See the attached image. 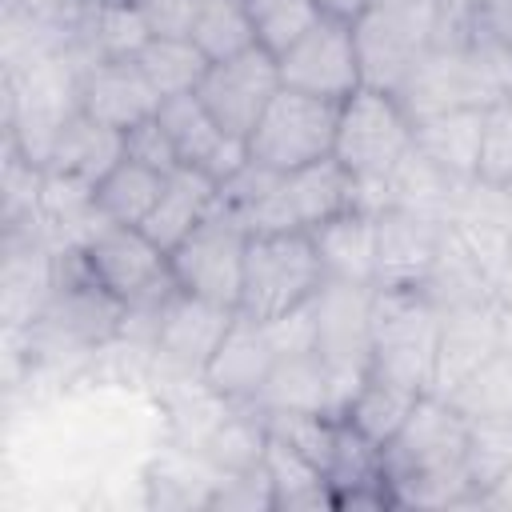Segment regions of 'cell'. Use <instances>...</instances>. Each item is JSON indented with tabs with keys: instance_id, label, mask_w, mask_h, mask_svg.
I'll use <instances>...</instances> for the list:
<instances>
[{
	"instance_id": "30",
	"label": "cell",
	"mask_w": 512,
	"mask_h": 512,
	"mask_svg": "<svg viewBox=\"0 0 512 512\" xmlns=\"http://www.w3.org/2000/svg\"><path fill=\"white\" fill-rule=\"evenodd\" d=\"M512 468V416L468 420V480L476 500Z\"/></svg>"
},
{
	"instance_id": "26",
	"label": "cell",
	"mask_w": 512,
	"mask_h": 512,
	"mask_svg": "<svg viewBox=\"0 0 512 512\" xmlns=\"http://www.w3.org/2000/svg\"><path fill=\"white\" fill-rule=\"evenodd\" d=\"M136 64L148 76V84L160 92V100H168V96L196 92L212 60L192 44V36H152L136 52Z\"/></svg>"
},
{
	"instance_id": "32",
	"label": "cell",
	"mask_w": 512,
	"mask_h": 512,
	"mask_svg": "<svg viewBox=\"0 0 512 512\" xmlns=\"http://www.w3.org/2000/svg\"><path fill=\"white\" fill-rule=\"evenodd\" d=\"M124 156H132V160H140V164H148L156 172H176L180 168L176 144L164 132L160 116H148L144 124H136V128L124 132Z\"/></svg>"
},
{
	"instance_id": "11",
	"label": "cell",
	"mask_w": 512,
	"mask_h": 512,
	"mask_svg": "<svg viewBox=\"0 0 512 512\" xmlns=\"http://www.w3.org/2000/svg\"><path fill=\"white\" fill-rule=\"evenodd\" d=\"M280 80H284V88L344 104L356 88H364L352 24L324 16L304 40H296L280 56Z\"/></svg>"
},
{
	"instance_id": "28",
	"label": "cell",
	"mask_w": 512,
	"mask_h": 512,
	"mask_svg": "<svg viewBox=\"0 0 512 512\" xmlns=\"http://www.w3.org/2000/svg\"><path fill=\"white\" fill-rule=\"evenodd\" d=\"M188 36L208 60H224L256 44L244 0H196Z\"/></svg>"
},
{
	"instance_id": "33",
	"label": "cell",
	"mask_w": 512,
	"mask_h": 512,
	"mask_svg": "<svg viewBox=\"0 0 512 512\" xmlns=\"http://www.w3.org/2000/svg\"><path fill=\"white\" fill-rule=\"evenodd\" d=\"M472 40L512 56V0H468Z\"/></svg>"
},
{
	"instance_id": "1",
	"label": "cell",
	"mask_w": 512,
	"mask_h": 512,
	"mask_svg": "<svg viewBox=\"0 0 512 512\" xmlns=\"http://www.w3.org/2000/svg\"><path fill=\"white\" fill-rule=\"evenodd\" d=\"M380 476L392 504H480L468 480V420L444 396H420L380 448Z\"/></svg>"
},
{
	"instance_id": "25",
	"label": "cell",
	"mask_w": 512,
	"mask_h": 512,
	"mask_svg": "<svg viewBox=\"0 0 512 512\" xmlns=\"http://www.w3.org/2000/svg\"><path fill=\"white\" fill-rule=\"evenodd\" d=\"M264 476L272 484L276 508H336L328 476L308 456H300L296 448L276 440L272 432H268V448H264Z\"/></svg>"
},
{
	"instance_id": "21",
	"label": "cell",
	"mask_w": 512,
	"mask_h": 512,
	"mask_svg": "<svg viewBox=\"0 0 512 512\" xmlns=\"http://www.w3.org/2000/svg\"><path fill=\"white\" fill-rule=\"evenodd\" d=\"M124 156V132L92 120L88 112H68L64 124L56 128V140L48 148L44 168L52 172H68V176H84V180H100L116 160Z\"/></svg>"
},
{
	"instance_id": "12",
	"label": "cell",
	"mask_w": 512,
	"mask_h": 512,
	"mask_svg": "<svg viewBox=\"0 0 512 512\" xmlns=\"http://www.w3.org/2000/svg\"><path fill=\"white\" fill-rule=\"evenodd\" d=\"M448 236V220L416 208L388 204L376 212V288H424L440 248Z\"/></svg>"
},
{
	"instance_id": "23",
	"label": "cell",
	"mask_w": 512,
	"mask_h": 512,
	"mask_svg": "<svg viewBox=\"0 0 512 512\" xmlns=\"http://www.w3.org/2000/svg\"><path fill=\"white\" fill-rule=\"evenodd\" d=\"M168 172H156L132 156H120L100 180H96V212L108 224H132L140 228L148 220V212L156 208L160 192H164Z\"/></svg>"
},
{
	"instance_id": "35",
	"label": "cell",
	"mask_w": 512,
	"mask_h": 512,
	"mask_svg": "<svg viewBox=\"0 0 512 512\" xmlns=\"http://www.w3.org/2000/svg\"><path fill=\"white\" fill-rule=\"evenodd\" d=\"M132 4L144 12L152 36H188L196 0H132Z\"/></svg>"
},
{
	"instance_id": "15",
	"label": "cell",
	"mask_w": 512,
	"mask_h": 512,
	"mask_svg": "<svg viewBox=\"0 0 512 512\" xmlns=\"http://www.w3.org/2000/svg\"><path fill=\"white\" fill-rule=\"evenodd\" d=\"M76 108L116 132H128L160 112V92L148 84L136 56H104L80 72Z\"/></svg>"
},
{
	"instance_id": "27",
	"label": "cell",
	"mask_w": 512,
	"mask_h": 512,
	"mask_svg": "<svg viewBox=\"0 0 512 512\" xmlns=\"http://www.w3.org/2000/svg\"><path fill=\"white\" fill-rule=\"evenodd\" d=\"M464 420H496L512 416V348H496L476 372H468L444 396Z\"/></svg>"
},
{
	"instance_id": "10",
	"label": "cell",
	"mask_w": 512,
	"mask_h": 512,
	"mask_svg": "<svg viewBox=\"0 0 512 512\" xmlns=\"http://www.w3.org/2000/svg\"><path fill=\"white\" fill-rule=\"evenodd\" d=\"M280 88H284L280 60L272 52H264L260 44H252L236 56L212 60L204 80L196 84V96L224 132L248 140L256 120L264 116V108L272 104V96Z\"/></svg>"
},
{
	"instance_id": "19",
	"label": "cell",
	"mask_w": 512,
	"mask_h": 512,
	"mask_svg": "<svg viewBox=\"0 0 512 512\" xmlns=\"http://www.w3.org/2000/svg\"><path fill=\"white\" fill-rule=\"evenodd\" d=\"M220 208V184L188 164H180L176 172H168L164 192L156 200V208L148 212V220L140 224L164 252H172L192 228H200L212 212Z\"/></svg>"
},
{
	"instance_id": "4",
	"label": "cell",
	"mask_w": 512,
	"mask_h": 512,
	"mask_svg": "<svg viewBox=\"0 0 512 512\" xmlns=\"http://www.w3.org/2000/svg\"><path fill=\"white\" fill-rule=\"evenodd\" d=\"M396 100L412 120L452 108H488L504 100V52H492L476 40L436 44L400 84Z\"/></svg>"
},
{
	"instance_id": "16",
	"label": "cell",
	"mask_w": 512,
	"mask_h": 512,
	"mask_svg": "<svg viewBox=\"0 0 512 512\" xmlns=\"http://www.w3.org/2000/svg\"><path fill=\"white\" fill-rule=\"evenodd\" d=\"M156 116H160L164 132L172 136L180 164H188V168L212 176L216 184L228 180V176L248 160V140L224 132V128L212 120V112L200 104L196 92L160 100V112H156Z\"/></svg>"
},
{
	"instance_id": "18",
	"label": "cell",
	"mask_w": 512,
	"mask_h": 512,
	"mask_svg": "<svg viewBox=\"0 0 512 512\" xmlns=\"http://www.w3.org/2000/svg\"><path fill=\"white\" fill-rule=\"evenodd\" d=\"M480 140H484V108H452V112L412 120L416 152L428 164H436L444 176H452L456 184L476 180Z\"/></svg>"
},
{
	"instance_id": "2",
	"label": "cell",
	"mask_w": 512,
	"mask_h": 512,
	"mask_svg": "<svg viewBox=\"0 0 512 512\" xmlns=\"http://www.w3.org/2000/svg\"><path fill=\"white\" fill-rule=\"evenodd\" d=\"M436 336L440 304L424 288L372 292V376L428 396L436 372Z\"/></svg>"
},
{
	"instance_id": "13",
	"label": "cell",
	"mask_w": 512,
	"mask_h": 512,
	"mask_svg": "<svg viewBox=\"0 0 512 512\" xmlns=\"http://www.w3.org/2000/svg\"><path fill=\"white\" fill-rule=\"evenodd\" d=\"M232 320H236V308H224V304H212V300H200L176 288L156 316V332L148 348L164 368L200 380Z\"/></svg>"
},
{
	"instance_id": "36",
	"label": "cell",
	"mask_w": 512,
	"mask_h": 512,
	"mask_svg": "<svg viewBox=\"0 0 512 512\" xmlns=\"http://www.w3.org/2000/svg\"><path fill=\"white\" fill-rule=\"evenodd\" d=\"M312 4H316L324 16H332V20H348V24L368 8V0H312Z\"/></svg>"
},
{
	"instance_id": "14",
	"label": "cell",
	"mask_w": 512,
	"mask_h": 512,
	"mask_svg": "<svg viewBox=\"0 0 512 512\" xmlns=\"http://www.w3.org/2000/svg\"><path fill=\"white\" fill-rule=\"evenodd\" d=\"M496 348H504L500 336V300H464L452 308H440V336H436V372L432 392L448 396L468 372H476Z\"/></svg>"
},
{
	"instance_id": "20",
	"label": "cell",
	"mask_w": 512,
	"mask_h": 512,
	"mask_svg": "<svg viewBox=\"0 0 512 512\" xmlns=\"http://www.w3.org/2000/svg\"><path fill=\"white\" fill-rule=\"evenodd\" d=\"M308 236L320 252L328 280L376 284V212L372 208L340 212V216L316 224Z\"/></svg>"
},
{
	"instance_id": "24",
	"label": "cell",
	"mask_w": 512,
	"mask_h": 512,
	"mask_svg": "<svg viewBox=\"0 0 512 512\" xmlns=\"http://www.w3.org/2000/svg\"><path fill=\"white\" fill-rule=\"evenodd\" d=\"M416 400H420L416 392H408V388H400V384L380 380V376L368 372V380L356 388V396L348 400V408L340 412V420L360 440H368L372 448H384L400 432V424L408 420V412H412Z\"/></svg>"
},
{
	"instance_id": "5",
	"label": "cell",
	"mask_w": 512,
	"mask_h": 512,
	"mask_svg": "<svg viewBox=\"0 0 512 512\" xmlns=\"http://www.w3.org/2000/svg\"><path fill=\"white\" fill-rule=\"evenodd\" d=\"M372 292L376 284L324 280L316 292V356L328 368L332 416L348 408L372 372Z\"/></svg>"
},
{
	"instance_id": "8",
	"label": "cell",
	"mask_w": 512,
	"mask_h": 512,
	"mask_svg": "<svg viewBox=\"0 0 512 512\" xmlns=\"http://www.w3.org/2000/svg\"><path fill=\"white\" fill-rule=\"evenodd\" d=\"M336 124H340V104L296 88H280L248 136V156L276 172L308 168L332 156Z\"/></svg>"
},
{
	"instance_id": "38",
	"label": "cell",
	"mask_w": 512,
	"mask_h": 512,
	"mask_svg": "<svg viewBox=\"0 0 512 512\" xmlns=\"http://www.w3.org/2000/svg\"><path fill=\"white\" fill-rule=\"evenodd\" d=\"M492 296L504 300V304H512V248H508L504 264H500V272H496V280H492Z\"/></svg>"
},
{
	"instance_id": "3",
	"label": "cell",
	"mask_w": 512,
	"mask_h": 512,
	"mask_svg": "<svg viewBox=\"0 0 512 512\" xmlns=\"http://www.w3.org/2000/svg\"><path fill=\"white\" fill-rule=\"evenodd\" d=\"M328 272L308 232H256L244 252V284L236 312L252 320H276L324 288Z\"/></svg>"
},
{
	"instance_id": "34",
	"label": "cell",
	"mask_w": 512,
	"mask_h": 512,
	"mask_svg": "<svg viewBox=\"0 0 512 512\" xmlns=\"http://www.w3.org/2000/svg\"><path fill=\"white\" fill-rule=\"evenodd\" d=\"M264 328H268V340L276 344L280 356L316 348V300H308V304H300L276 320H264Z\"/></svg>"
},
{
	"instance_id": "37",
	"label": "cell",
	"mask_w": 512,
	"mask_h": 512,
	"mask_svg": "<svg viewBox=\"0 0 512 512\" xmlns=\"http://www.w3.org/2000/svg\"><path fill=\"white\" fill-rule=\"evenodd\" d=\"M480 504H484V508H512V468L480 496Z\"/></svg>"
},
{
	"instance_id": "9",
	"label": "cell",
	"mask_w": 512,
	"mask_h": 512,
	"mask_svg": "<svg viewBox=\"0 0 512 512\" xmlns=\"http://www.w3.org/2000/svg\"><path fill=\"white\" fill-rule=\"evenodd\" d=\"M244 252H248V228L216 208L200 228H192L172 252V280L180 292L236 308L240 304V284H244Z\"/></svg>"
},
{
	"instance_id": "7",
	"label": "cell",
	"mask_w": 512,
	"mask_h": 512,
	"mask_svg": "<svg viewBox=\"0 0 512 512\" xmlns=\"http://www.w3.org/2000/svg\"><path fill=\"white\" fill-rule=\"evenodd\" d=\"M76 252L88 276L124 308H160L176 292L168 252L144 228L104 220Z\"/></svg>"
},
{
	"instance_id": "6",
	"label": "cell",
	"mask_w": 512,
	"mask_h": 512,
	"mask_svg": "<svg viewBox=\"0 0 512 512\" xmlns=\"http://www.w3.org/2000/svg\"><path fill=\"white\" fill-rule=\"evenodd\" d=\"M408 152H412V116L404 112L396 92L356 88L340 104L332 156L360 180V192L380 188Z\"/></svg>"
},
{
	"instance_id": "29",
	"label": "cell",
	"mask_w": 512,
	"mask_h": 512,
	"mask_svg": "<svg viewBox=\"0 0 512 512\" xmlns=\"http://www.w3.org/2000/svg\"><path fill=\"white\" fill-rule=\"evenodd\" d=\"M244 8H248L252 40L276 60L324 20V12L312 0H244Z\"/></svg>"
},
{
	"instance_id": "39",
	"label": "cell",
	"mask_w": 512,
	"mask_h": 512,
	"mask_svg": "<svg viewBox=\"0 0 512 512\" xmlns=\"http://www.w3.org/2000/svg\"><path fill=\"white\" fill-rule=\"evenodd\" d=\"M368 4H408V0H368Z\"/></svg>"
},
{
	"instance_id": "22",
	"label": "cell",
	"mask_w": 512,
	"mask_h": 512,
	"mask_svg": "<svg viewBox=\"0 0 512 512\" xmlns=\"http://www.w3.org/2000/svg\"><path fill=\"white\" fill-rule=\"evenodd\" d=\"M252 408H260V412H332V384H328V368L316 356V348L276 356Z\"/></svg>"
},
{
	"instance_id": "17",
	"label": "cell",
	"mask_w": 512,
	"mask_h": 512,
	"mask_svg": "<svg viewBox=\"0 0 512 512\" xmlns=\"http://www.w3.org/2000/svg\"><path fill=\"white\" fill-rule=\"evenodd\" d=\"M276 344L268 340V328L244 312H236V320L228 324L224 340L216 344L208 368H204V384L228 400V404H252L276 364Z\"/></svg>"
},
{
	"instance_id": "31",
	"label": "cell",
	"mask_w": 512,
	"mask_h": 512,
	"mask_svg": "<svg viewBox=\"0 0 512 512\" xmlns=\"http://www.w3.org/2000/svg\"><path fill=\"white\" fill-rule=\"evenodd\" d=\"M476 180L512 192V100H496L484 108V140Z\"/></svg>"
}]
</instances>
